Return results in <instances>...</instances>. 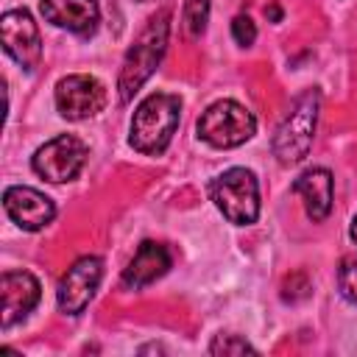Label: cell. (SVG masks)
Here are the masks:
<instances>
[{
    "mask_svg": "<svg viewBox=\"0 0 357 357\" xmlns=\"http://www.w3.org/2000/svg\"><path fill=\"white\" fill-rule=\"evenodd\" d=\"M167 33H170V11L162 8L159 14H153L148 20L142 33L126 50V59H123V67L117 75V89H120L123 103H131V98L142 89V84L159 67V61L167 50Z\"/></svg>",
    "mask_w": 357,
    "mask_h": 357,
    "instance_id": "obj_1",
    "label": "cell"
},
{
    "mask_svg": "<svg viewBox=\"0 0 357 357\" xmlns=\"http://www.w3.org/2000/svg\"><path fill=\"white\" fill-rule=\"evenodd\" d=\"M181 120V100L178 95L170 92H151L145 100H139V106L134 109L131 117V128H128V142L134 151L145 153V156H159Z\"/></svg>",
    "mask_w": 357,
    "mask_h": 357,
    "instance_id": "obj_2",
    "label": "cell"
},
{
    "mask_svg": "<svg viewBox=\"0 0 357 357\" xmlns=\"http://www.w3.org/2000/svg\"><path fill=\"white\" fill-rule=\"evenodd\" d=\"M318 109H321L318 89H304L301 95H296V100L290 103V109L282 117V123L273 134V142H271L279 165H298L310 153L312 137H315V123H318Z\"/></svg>",
    "mask_w": 357,
    "mask_h": 357,
    "instance_id": "obj_3",
    "label": "cell"
},
{
    "mask_svg": "<svg viewBox=\"0 0 357 357\" xmlns=\"http://www.w3.org/2000/svg\"><path fill=\"white\" fill-rule=\"evenodd\" d=\"M209 198L234 226H251L259 215V184L248 167H229L209 184Z\"/></svg>",
    "mask_w": 357,
    "mask_h": 357,
    "instance_id": "obj_4",
    "label": "cell"
},
{
    "mask_svg": "<svg viewBox=\"0 0 357 357\" xmlns=\"http://www.w3.org/2000/svg\"><path fill=\"white\" fill-rule=\"evenodd\" d=\"M195 131L212 148H237L254 137L257 117L243 103L223 98V100H215L212 106L204 109Z\"/></svg>",
    "mask_w": 357,
    "mask_h": 357,
    "instance_id": "obj_5",
    "label": "cell"
},
{
    "mask_svg": "<svg viewBox=\"0 0 357 357\" xmlns=\"http://www.w3.org/2000/svg\"><path fill=\"white\" fill-rule=\"evenodd\" d=\"M86 156H89V148L81 137L59 134L36 148V153L31 156V167L45 181L61 184V181H73L81 173V167L86 165Z\"/></svg>",
    "mask_w": 357,
    "mask_h": 357,
    "instance_id": "obj_6",
    "label": "cell"
},
{
    "mask_svg": "<svg viewBox=\"0 0 357 357\" xmlns=\"http://www.w3.org/2000/svg\"><path fill=\"white\" fill-rule=\"evenodd\" d=\"M56 109L64 120H89L95 117L98 112H103L106 106V86L103 81H98L95 75H86V73H73V75H64L59 78L56 84Z\"/></svg>",
    "mask_w": 357,
    "mask_h": 357,
    "instance_id": "obj_7",
    "label": "cell"
},
{
    "mask_svg": "<svg viewBox=\"0 0 357 357\" xmlns=\"http://www.w3.org/2000/svg\"><path fill=\"white\" fill-rule=\"evenodd\" d=\"M103 279V259L100 257H81L75 259L56 287V301L64 315H81L84 307L92 301L98 284Z\"/></svg>",
    "mask_w": 357,
    "mask_h": 357,
    "instance_id": "obj_8",
    "label": "cell"
},
{
    "mask_svg": "<svg viewBox=\"0 0 357 357\" xmlns=\"http://www.w3.org/2000/svg\"><path fill=\"white\" fill-rule=\"evenodd\" d=\"M0 36H3V50L22 67V70H36L42 61V39L33 17L25 8H11L0 20Z\"/></svg>",
    "mask_w": 357,
    "mask_h": 357,
    "instance_id": "obj_9",
    "label": "cell"
},
{
    "mask_svg": "<svg viewBox=\"0 0 357 357\" xmlns=\"http://www.w3.org/2000/svg\"><path fill=\"white\" fill-rule=\"evenodd\" d=\"M3 206H6L8 218L25 231H39L56 218V204L45 192H39L33 187H22V184L6 187Z\"/></svg>",
    "mask_w": 357,
    "mask_h": 357,
    "instance_id": "obj_10",
    "label": "cell"
},
{
    "mask_svg": "<svg viewBox=\"0 0 357 357\" xmlns=\"http://www.w3.org/2000/svg\"><path fill=\"white\" fill-rule=\"evenodd\" d=\"M0 296H3L0 326L8 329L17 321H22L39 304L42 287H39V279L33 273H28V271H6L0 276Z\"/></svg>",
    "mask_w": 357,
    "mask_h": 357,
    "instance_id": "obj_11",
    "label": "cell"
},
{
    "mask_svg": "<svg viewBox=\"0 0 357 357\" xmlns=\"http://www.w3.org/2000/svg\"><path fill=\"white\" fill-rule=\"evenodd\" d=\"M45 22L64 28L75 36H92L100 25L98 0H39Z\"/></svg>",
    "mask_w": 357,
    "mask_h": 357,
    "instance_id": "obj_12",
    "label": "cell"
},
{
    "mask_svg": "<svg viewBox=\"0 0 357 357\" xmlns=\"http://www.w3.org/2000/svg\"><path fill=\"white\" fill-rule=\"evenodd\" d=\"M173 265V257L167 251V245L162 243H153V240H145L139 243L137 254L131 257V262L126 265L123 271V284L128 290H142L148 287L151 282H156L159 276H165Z\"/></svg>",
    "mask_w": 357,
    "mask_h": 357,
    "instance_id": "obj_13",
    "label": "cell"
},
{
    "mask_svg": "<svg viewBox=\"0 0 357 357\" xmlns=\"http://www.w3.org/2000/svg\"><path fill=\"white\" fill-rule=\"evenodd\" d=\"M290 190H293L296 195H301L304 209H307V215H310L315 223H321V220L329 218V212H332V198H335V178H332V173H329L326 167H310V170H304V173L293 181Z\"/></svg>",
    "mask_w": 357,
    "mask_h": 357,
    "instance_id": "obj_14",
    "label": "cell"
},
{
    "mask_svg": "<svg viewBox=\"0 0 357 357\" xmlns=\"http://www.w3.org/2000/svg\"><path fill=\"white\" fill-rule=\"evenodd\" d=\"M337 290L346 301L357 304V254L343 257L337 268Z\"/></svg>",
    "mask_w": 357,
    "mask_h": 357,
    "instance_id": "obj_15",
    "label": "cell"
},
{
    "mask_svg": "<svg viewBox=\"0 0 357 357\" xmlns=\"http://www.w3.org/2000/svg\"><path fill=\"white\" fill-rule=\"evenodd\" d=\"M209 354H257V349L240 335H218L209 343Z\"/></svg>",
    "mask_w": 357,
    "mask_h": 357,
    "instance_id": "obj_16",
    "label": "cell"
},
{
    "mask_svg": "<svg viewBox=\"0 0 357 357\" xmlns=\"http://www.w3.org/2000/svg\"><path fill=\"white\" fill-rule=\"evenodd\" d=\"M206 17H209V0H187V6H184V22H187V31L192 36L204 33Z\"/></svg>",
    "mask_w": 357,
    "mask_h": 357,
    "instance_id": "obj_17",
    "label": "cell"
},
{
    "mask_svg": "<svg viewBox=\"0 0 357 357\" xmlns=\"http://www.w3.org/2000/svg\"><path fill=\"white\" fill-rule=\"evenodd\" d=\"M231 36H234V42L243 45V47L254 45V39H257V25H254V20H251L248 14H237V17L231 20Z\"/></svg>",
    "mask_w": 357,
    "mask_h": 357,
    "instance_id": "obj_18",
    "label": "cell"
},
{
    "mask_svg": "<svg viewBox=\"0 0 357 357\" xmlns=\"http://www.w3.org/2000/svg\"><path fill=\"white\" fill-rule=\"evenodd\" d=\"M349 237H351V243L357 245V215L351 218V226H349Z\"/></svg>",
    "mask_w": 357,
    "mask_h": 357,
    "instance_id": "obj_19",
    "label": "cell"
},
{
    "mask_svg": "<svg viewBox=\"0 0 357 357\" xmlns=\"http://www.w3.org/2000/svg\"><path fill=\"white\" fill-rule=\"evenodd\" d=\"M265 14H271V20H279V8H276V6H273L271 11H265Z\"/></svg>",
    "mask_w": 357,
    "mask_h": 357,
    "instance_id": "obj_20",
    "label": "cell"
},
{
    "mask_svg": "<svg viewBox=\"0 0 357 357\" xmlns=\"http://www.w3.org/2000/svg\"><path fill=\"white\" fill-rule=\"evenodd\" d=\"M139 3H148V0H139Z\"/></svg>",
    "mask_w": 357,
    "mask_h": 357,
    "instance_id": "obj_21",
    "label": "cell"
}]
</instances>
